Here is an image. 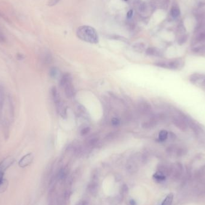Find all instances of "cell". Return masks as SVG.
Instances as JSON below:
<instances>
[{
  "instance_id": "6da1fadb",
  "label": "cell",
  "mask_w": 205,
  "mask_h": 205,
  "mask_svg": "<svg viewBox=\"0 0 205 205\" xmlns=\"http://www.w3.org/2000/svg\"><path fill=\"white\" fill-rule=\"evenodd\" d=\"M77 36L82 41L92 44H97L99 39L97 31L92 27L83 25L79 27L76 31Z\"/></svg>"
},
{
  "instance_id": "7a4b0ae2",
  "label": "cell",
  "mask_w": 205,
  "mask_h": 205,
  "mask_svg": "<svg viewBox=\"0 0 205 205\" xmlns=\"http://www.w3.org/2000/svg\"><path fill=\"white\" fill-rule=\"evenodd\" d=\"M60 85L64 89L65 94L67 98H70L74 96V88L72 76L70 74L65 73L63 75L60 80Z\"/></svg>"
},
{
  "instance_id": "3957f363",
  "label": "cell",
  "mask_w": 205,
  "mask_h": 205,
  "mask_svg": "<svg viewBox=\"0 0 205 205\" xmlns=\"http://www.w3.org/2000/svg\"><path fill=\"white\" fill-rule=\"evenodd\" d=\"M185 119L188 124V126L190 127L193 131L194 132L195 135H197L199 138H203L205 136V130L204 128L202 127L197 122L193 121L191 118L187 117L185 115Z\"/></svg>"
},
{
  "instance_id": "277c9868",
  "label": "cell",
  "mask_w": 205,
  "mask_h": 205,
  "mask_svg": "<svg viewBox=\"0 0 205 205\" xmlns=\"http://www.w3.org/2000/svg\"><path fill=\"white\" fill-rule=\"evenodd\" d=\"M184 62L181 59H176V60L169 62H158L155 64V65L158 67L173 70L180 69L184 66Z\"/></svg>"
},
{
  "instance_id": "5b68a950",
  "label": "cell",
  "mask_w": 205,
  "mask_h": 205,
  "mask_svg": "<svg viewBox=\"0 0 205 205\" xmlns=\"http://www.w3.org/2000/svg\"><path fill=\"white\" fill-rule=\"evenodd\" d=\"M172 122L179 130L185 131L188 129V124L185 119V115L179 114L172 117Z\"/></svg>"
},
{
  "instance_id": "8992f818",
  "label": "cell",
  "mask_w": 205,
  "mask_h": 205,
  "mask_svg": "<svg viewBox=\"0 0 205 205\" xmlns=\"http://www.w3.org/2000/svg\"><path fill=\"white\" fill-rule=\"evenodd\" d=\"M138 106L139 112L142 115H149L151 112V105L146 100L140 101Z\"/></svg>"
},
{
  "instance_id": "52a82bcc",
  "label": "cell",
  "mask_w": 205,
  "mask_h": 205,
  "mask_svg": "<svg viewBox=\"0 0 205 205\" xmlns=\"http://www.w3.org/2000/svg\"><path fill=\"white\" fill-rule=\"evenodd\" d=\"M34 160V155L32 153H28L23 156L19 160L18 164L21 168H24L30 165Z\"/></svg>"
},
{
  "instance_id": "ba28073f",
  "label": "cell",
  "mask_w": 205,
  "mask_h": 205,
  "mask_svg": "<svg viewBox=\"0 0 205 205\" xmlns=\"http://www.w3.org/2000/svg\"><path fill=\"white\" fill-rule=\"evenodd\" d=\"M159 118L158 116H153L149 118L147 121H144L142 124V127L144 129H152V128L154 127L157 125V123L158 122Z\"/></svg>"
},
{
  "instance_id": "9c48e42d",
  "label": "cell",
  "mask_w": 205,
  "mask_h": 205,
  "mask_svg": "<svg viewBox=\"0 0 205 205\" xmlns=\"http://www.w3.org/2000/svg\"><path fill=\"white\" fill-rule=\"evenodd\" d=\"M5 172L0 169V193H3L6 191L8 186V182L4 179Z\"/></svg>"
},
{
  "instance_id": "30bf717a",
  "label": "cell",
  "mask_w": 205,
  "mask_h": 205,
  "mask_svg": "<svg viewBox=\"0 0 205 205\" xmlns=\"http://www.w3.org/2000/svg\"><path fill=\"white\" fill-rule=\"evenodd\" d=\"M50 94H51V97H52V98L54 102V103L55 104V105L59 104V103L61 102L60 95H59V93L58 92L56 87H53L52 88H51Z\"/></svg>"
},
{
  "instance_id": "8fae6325",
  "label": "cell",
  "mask_w": 205,
  "mask_h": 205,
  "mask_svg": "<svg viewBox=\"0 0 205 205\" xmlns=\"http://www.w3.org/2000/svg\"><path fill=\"white\" fill-rule=\"evenodd\" d=\"M56 110L58 114H59L63 118H66L67 116V107L61 101L59 104L56 105Z\"/></svg>"
},
{
  "instance_id": "7c38bea8",
  "label": "cell",
  "mask_w": 205,
  "mask_h": 205,
  "mask_svg": "<svg viewBox=\"0 0 205 205\" xmlns=\"http://www.w3.org/2000/svg\"><path fill=\"white\" fill-rule=\"evenodd\" d=\"M185 149H184L182 147H175V146H172L170 147L167 148V151L170 153V154H177V155H182V153H185Z\"/></svg>"
},
{
  "instance_id": "4fadbf2b",
  "label": "cell",
  "mask_w": 205,
  "mask_h": 205,
  "mask_svg": "<svg viewBox=\"0 0 205 205\" xmlns=\"http://www.w3.org/2000/svg\"><path fill=\"white\" fill-rule=\"evenodd\" d=\"M146 54L149 56H160L161 54L160 50L155 47H149L146 50Z\"/></svg>"
},
{
  "instance_id": "5bb4252c",
  "label": "cell",
  "mask_w": 205,
  "mask_h": 205,
  "mask_svg": "<svg viewBox=\"0 0 205 205\" xmlns=\"http://www.w3.org/2000/svg\"><path fill=\"white\" fill-rule=\"evenodd\" d=\"M89 192L92 195H96L98 191V184L95 180H94L89 185Z\"/></svg>"
},
{
  "instance_id": "9a60e30c",
  "label": "cell",
  "mask_w": 205,
  "mask_h": 205,
  "mask_svg": "<svg viewBox=\"0 0 205 205\" xmlns=\"http://www.w3.org/2000/svg\"><path fill=\"white\" fill-rule=\"evenodd\" d=\"M144 48H145L144 45L143 43H136V44L134 45L133 46V50L134 51H136V52H139V53L143 52V50H144Z\"/></svg>"
},
{
  "instance_id": "2e32d148",
  "label": "cell",
  "mask_w": 205,
  "mask_h": 205,
  "mask_svg": "<svg viewBox=\"0 0 205 205\" xmlns=\"http://www.w3.org/2000/svg\"><path fill=\"white\" fill-rule=\"evenodd\" d=\"M173 199V194H169L162 202L161 205H172Z\"/></svg>"
},
{
  "instance_id": "e0dca14e",
  "label": "cell",
  "mask_w": 205,
  "mask_h": 205,
  "mask_svg": "<svg viewBox=\"0 0 205 205\" xmlns=\"http://www.w3.org/2000/svg\"><path fill=\"white\" fill-rule=\"evenodd\" d=\"M59 71L57 68L52 67L50 68V70L49 71V74L52 78L56 79L59 76Z\"/></svg>"
},
{
  "instance_id": "ac0fdd59",
  "label": "cell",
  "mask_w": 205,
  "mask_h": 205,
  "mask_svg": "<svg viewBox=\"0 0 205 205\" xmlns=\"http://www.w3.org/2000/svg\"><path fill=\"white\" fill-rule=\"evenodd\" d=\"M170 14L173 18H177L180 14V10L177 7H172L170 10Z\"/></svg>"
},
{
  "instance_id": "d6986e66",
  "label": "cell",
  "mask_w": 205,
  "mask_h": 205,
  "mask_svg": "<svg viewBox=\"0 0 205 205\" xmlns=\"http://www.w3.org/2000/svg\"><path fill=\"white\" fill-rule=\"evenodd\" d=\"M159 139L161 141H164L168 138V133L166 130H162L159 133Z\"/></svg>"
},
{
  "instance_id": "ffe728a7",
  "label": "cell",
  "mask_w": 205,
  "mask_h": 205,
  "mask_svg": "<svg viewBox=\"0 0 205 205\" xmlns=\"http://www.w3.org/2000/svg\"><path fill=\"white\" fill-rule=\"evenodd\" d=\"M153 177H154L158 181H163L165 179V176L161 172H157L154 175H153Z\"/></svg>"
},
{
  "instance_id": "44dd1931",
  "label": "cell",
  "mask_w": 205,
  "mask_h": 205,
  "mask_svg": "<svg viewBox=\"0 0 205 205\" xmlns=\"http://www.w3.org/2000/svg\"><path fill=\"white\" fill-rule=\"evenodd\" d=\"M52 61V57L49 53H45L43 56V61L46 64H49Z\"/></svg>"
},
{
  "instance_id": "7402d4cb",
  "label": "cell",
  "mask_w": 205,
  "mask_h": 205,
  "mask_svg": "<svg viewBox=\"0 0 205 205\" xmlns=\"http://www.w3.org/2000/svg\"><path fill=\"white\" fill-rule=\"evenodd\" d=\"M67 172H68V170L66 168L62 169L60 171H59V172L58 173V177L61 179H64V177H65V176L67 175Z\"/></svg>"
},
{
  "instance_id": "603a6c76",
  "label": "cell",
  "mask_w": 205,
  "mask_h": 205,
  "mask_svg": "<svg viewBox=\"0 0 205 205\" xmlns=\"http://www.w3.org/2000/svg\"><path fill=\"white\" fill-rule=\"evenodd\" d=\"M111 124L114 127H118L119 125L121 124V121L118 118L115 117L113 118L111 120Z\"/></svg>"
},
{
  "instance_id": "cb8c5ba5",
  "label": "cell",
  "mask_w": 205,
  "mask_h": 205,
  "mask_svg": "<svg viewBox=\"0 0 205 205\" xmlns=\"http://www.w3.org/2000/svg\"><path fill=\"white\" fill-rule=\"evenodd\" d=\"M89 131H90V128L89 127H85L83 128V129L81 130L80 134L82 136H87L89 133Z\"/></svg>"
},
{
  "instance_id": "d4e9b609",
  "label": "cell",
  "mask_w": 205,
  "mask_h": 205,
  "mask_svg": "<svg viewBox=\"0 0 205 205\" xmlns=\"http://www.w3.org/2000/svg\"><path fill=\"white\" fill-rule=\"evenodd\" d=\"M196 40H197V41H202L205 40V31L200 33L197 38H196Z\"/></svg>"
},
{
  "instance_id": "484cf974",
  "label": "cell",
  "mask_w": 205,
  "mask_h": 205,
  "mask_svg": "<svg viewBox=\"0 0 205 205\" xmlns=\"http://www.w3.org/2000/svg\"><path fill=\"white\" fill-rule=\"evenodd\" d=\"M61 0H50V1H49L48 3H47V5L50 7L54 6L56 5Z\"/></svg>"
},
{
  "instance_id": "4316f807",
  "label": "cell",
  "mask_w": 205,
  "mask_h": 205,
  "mask_svg": "<svg viewBox=\"0 0 205 205\" xmlns=\"http://www.w3.org/2000/svg\"><path fill=\"white\" fill-rule=\"evenodd\" d=\"M187 40V37L186 36H182L181 37L179 38V39L178 40V43L179 45H182L184 44V43Z\"/></svg>"
},
{
  "instance_id": "83f0119b",
  "label": "cell",
  "mask_w": 205,
  "mask_h": 205,
  "mask_svg": "<svg viewBox=\"0 0 205 205\" xmlns=\"http://www.w3.org/2000/svg\"><path fill=\"white\" fill-rule=\"evenodd\" d=\"M5 41V37L3 34L2 32L0 31V42H4Z\"/></svg>"
},
{
  "instance_id": "f1b7e54d",
  "label": "cell",
  "mask_w": 205,
  "mask_h": 205,
  "mask_svg": "<svg viewBox=\"0 0 205 205\" xmlns=\"http://www.w3.org/2000/svg\"><path fill=\"white\" fill-rule=\"evenodd\" d=\"M133 10H130L129 12L127 13V18H129V19H130L132 17V16H133Z\"/></svg>"
},
{
  "instance_id": "f546056e",
  "label": "cell",
  "mask_w": 205,
  "mask_h": 205,
  "mask_svg": "<svg viewBox=\"0 0 205 205\" xmlns=\"http://www.w3.org/2000/svg\"><path fill=\"white\" fill-rule=\"evenodd\" d=\"M130 204H131V205H136V202L134 200H132L130 201Z\"/></svg>"
}]
</instances>
